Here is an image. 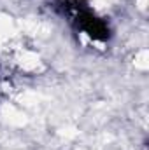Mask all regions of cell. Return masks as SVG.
Masks as SVG:
<instances>
[{
    "instance_id": "obj_1",
    "label": "cell",
    "mask_w": 149,
    "mask_h": 150,
    "mask_svg": "<svg viewBox=\"0 0 149 150\" xmlns=\"http://www.w3.org/2000/svg\"><path fill=\"white\" fill-rule=\"evenodd\" d=\"M77 23L84 32H88V35H91L95 38H105L107 33H109L107 26L88 11H82V12L77 14Z\"/></svg>"
}]
</instances>
